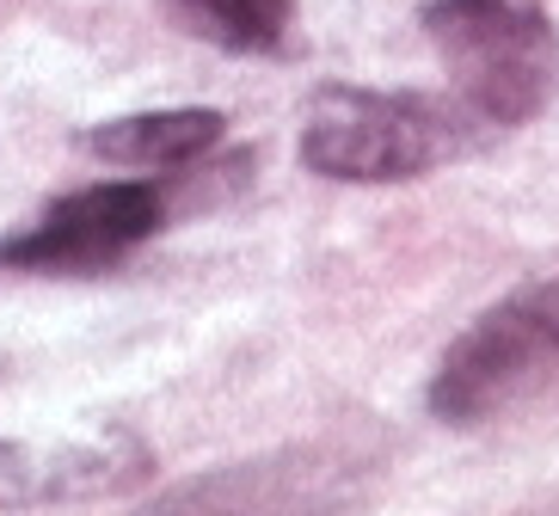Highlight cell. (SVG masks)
I'll list each match as a JSON object with an SVG mask.
<instances>
[{"mask_svg": "<svg viewBox=\"0 0 559 516\" xmlns=\"http://www.w3.org/2000/svg\"><path fill=\"white\" fill-rule=\"evenodd\" d=\"M425 37L455 74V99L486 130H516L559 81V32L542 0H430Z\"/></svg>", "mask_w": 559, "mask_h": 516, "instance_id": "7a4b0ae2", "label": "cell"}, {"mask_svg": "<svg viewBox=\"0 0 559 516\" xmlns=\"http://www.w3.org/2000/svg\"><path fill=\"white\" fill-rule=\"evenodd\" d=\"M173 197L154 179H111L68 191L50 203L32 228L0 233V265L7 271H44V277H81V271H105L117 259H130L142 240L166 228Z\"/></svg>", "mask_w": 559, "mask_h": 516, "instance_id": "5b68a950", "label": "cell"}, {"mask_svg": "<svg viewBox=\"0 0 559 516\" xmlns=\"http://www.w3.org/2000/svg\"><path fill=\"white\" fill-rule=\"evenodd\" d=\"M542 301H547V320H554V338H559V277L542 284Z\"/></svg>", "mask_w": 559, "mask_h": 516, "instance_id": "9c48e42d", "label": "cell"}, {"mask_svg": "<svg viewBox=\"0 0 559 516\" xmlns=\"http://www.w3.org/2000/svg\"><path fill=\"white\" fill-rule=\"evenodd\" d=\"M203 37H215L222 50L240 56H264L289 37V19H296V0H173Z\"/></svg>", "mask_w": 559, "mask_h": 516, "instance_id": "ba28073f", "label": "cell"}, {"mask_svg": "<svg viewBox=\"0 0 559 516\" xmlns=\"http://www.w3.org/2000/svg\"><path fill=\"white\" fill-rule=\"evenodd\" d=\"M381 473V455L357 449L350 436L326 443H289V449L222 461L210 473L166 485L135 516H350L369 480Z\"/></svg>", "mask_w": 559, "mask_h": 516, "instance_id": "3957f363", "label": "cell"}, {"mask_svg": "<svg viewBox=\"0 0 559 516\" xmlns=\"http://www.w3.org/2000/svg\"><path fill=\"white\" fill-rule=\"evenodd\" d=\"M554 369H559V338L554 320H547L542 284H535L523 296L498 301L492 314H479L443 350V363L425 387V406L443 424H486V418L510 412L516 400H528Z\"/></svg>", "mask_w": 559, "mask_h": 516, "instance_id": "277c9868", "label": "cell"}, {"mask_svg": "<svg viewBox=\"0 0 559 516\" xmlns=\"http://www.w3.org/2000/svg\"><path fill=\"white\" fill-rule=\"evenodd\" d=\"M154 473V449L135 431H93L44 443L13 436L0 443V511L25 504H74V499H117Z\"/></svg>", "mask_w": 559, "mask_h": 516, "instance_id": "8992f818", "label": "cell"}, {"mask_svg": "<svg viewBox=\"0 0 559 516\" xmlns=\"http://www.w3.org/2000/svg\"><path fill=\"white\" fill-rule=\"evenodd\" d=\"M222 135H228V117L222 111H210V105H166V111H130V117L93 123L86 148L99 154L105 167L179 172L222 148Z\"/></svg>", "mask_w": 559, "mask_h": 516, "instance_id": "52a82bcc", "label": "cell"}, {"mask_svg": "<svg viewBox=\"0 0 559 516\" xmlns=\"http://www.w3.org/2000/svg\"><path fill=\"white\" fill-rule=\"evenodd\" d=\"M492 142L461 99L320 86L301 117V160L332 184H406Z\"/></svg>", "mask_w": 559, "mask_h": 516, "instance_id": "6da1fadb", "label": "cell"}]
</instances>
